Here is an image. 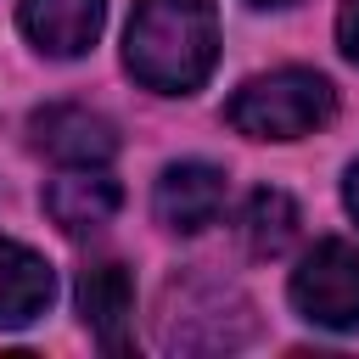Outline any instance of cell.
Returning a JSON list of instances; mask_svg holds the SVG:
<instances>
[{"label": "cell", "instance_id": "obj_1", "mask_svg": "<svg viewBox=\"0 0 359 359\" xmlns=\"http://www.w3.org/2000/svg\"><path fill=\"white\" fill-rule=\"evenodd\" d=\"M219 62L213 0H140L123 28V67L157 95H191Z\"/></svg>", "mask_w": 359, "mask_h": 359}, {"label": "cell", "instance_id": "obj_2", "mask_svg": "<svg viewBox=\"0 0 359 359\" xmlns=\"http://www.w3.org/2000/svg\"><path fill=\"white\" fill-rule=\"evenodd\" d=\"M224 118L247 140H303L337 118V90L314 67H275L247 79L224 101Z\"/></svg>", "mask_w": 359, "mask_h": 359}, {"label": "cell", "instance_id": "obj_3", "mask_svg": "<svg viewBox=\"0 0 359 359\" xmlns=\"http://www.w3.org/2000/svg\"><path fill=\"white\" fill-rule=\"evenodd\" d=\"M292 303L325 331H359V247L337 236L314 241L292 269Z\"/></svg>", "mask_w": 359, "mask_h": 359}, {"label": "cell", "instance_id": "obj_4", "mask_svg": "<svg viewBox=\"0 0 359 359\" xmlns=\"http://www.w3.org/2000/svg\"><path fill=\"white\" fill-rule=\"evenodd\" d=\"M252 337V309L236 303V292L208 286V303H196V286H168V314H157V342L180 353H219L241 348Z\"/></svg>", "mask_w": 359, "mask_h": 359}, {"label": "cell", "instance_id": "obj_5", "mask_svg": "<svg viewBox=\"0 0 359 359\" xmlns=\"http://www.w3.org/2000/svg\"><path fill=\"white\" fill-rule=\"evenodd\" d=\"M28 135H34V151H45V157L62 163V168H101V163L118 157V129H112L101 112L73 107V101L39 107V112L28 118Z\"/></svg>", "mask_w": 359, "mask_h": 359}, {"label": "cell", "instance_id": "obj_6", "mask_svg": "<svg viewBox=\"0 0 359 359\" xmlns=\"http://www.w3.org/2000/svg\"><path fill=\"white\" fill-rule=\"evenodd\" d=\"M79 320L90 325V337L107 353H129V331H135V280L118 258H95L79 269Z\"/></svg>", "mask_w": 359, "mask_h": 359}, {"label": "cell", "instance_id": "obj_7", "mask_svg": "<svg viewBox=\"0 0 359 359\" xmlns=\"http://www.w3.org/2000/svg\"><path fill=\"white\" fill-rule=\"evenodd\" d=\"M224 208V168L213 163H168L157 174V191H151V213L157 224L180 230V236H196L219 219Z\"/></svg>", "mask_w": 359, "mask_h": 359}, {"label": "cell", "instance_id": "obj_8", "mask_svg": "<svg viewBox=\"0 0 359 359\" xmlns=\"http://www.w3.org/2000/svg\"><path fill=\"white\" fill-rule=\"evenodd\" d=\"M17 17H22V34L45 56L73 62L95 45V34L107 22V0H17Z\"/></svg>", "mask_w": 359, "mask_h": 359}, {"label": "cell", "instance_id": "obj_9", "mask_svg": "<svg viewBox=\"0 0 359 359\" xmlns=\"http://www.w3.org/2000/svg\"><path fill=\"white\" fill-rule=\"evenodd\" d=\"M123 208V191L107 168H67L45 185V213L56 219V230L67 236H90L101 224H112V213Z\"/></svg>", "mask_w": 359, "mask_h": 359}, {"label": "cell", "instance_id": "obj_10", "mask_svg": "<svg viewBox=\"0 0 359 359\" xmlns=\"http://www.w3.org/2000/svg\"><path fill=\"white\" fill-rule=\"evenodd\" d=\"M50 297H56L50 264L22 241H0V331L39 320L50 309Z\"/></svg>", "mask_w": 359, "mask_h": 359}, {"label": "cell", "instance_id": "obj_11", "mask_svg": "<svg viewBox=\"0 0 359 359\" xmlns=\"http://www.w3.org/2000/svg\"><path fill=\"white\" fill-rule=\"evenodd\" d=\"M241 247L252 252V258H280L286 247H292V236H297V202L286 196V191H252L247 196V208H241Z\"/></svg>", "mask_w": 359, "mask_h": 359}, {"label": "cell", "instance_id": "obj_12", "mask_svg": "<svg viewBox=\"0 0 359 359\" xmlns=\"http://www.w3.org/2000/svg\"><path fill=\"white\" fill-rule=\"evenodd\" d=\"M337 45H342L348 62H359V0H342V11H337Z\"/></svg>", "mask_w": 359, "mask_h": 359}, {"label": "cell", "instance_id": "obj_13", "mask_svg": "<svg viewBox=\"0 0 359 359\" xmlns=\"http://www.w3.org/2000/svg\"><path fill=\"white\" fill-rule=\"evenodd\" d=\"M342 202H348V213L359 219V163L348 168V180H342Z\"/></svg>", "mask_w": 359, "mask_h": 359}, {"label": "cell", "instance_id": "obj_14", "mask_svg": "<svg viewBox=\"0 0 359 359\" xmlns=\"http://www.w3.org/2000/svg\"><path fill=\"white\" fill-rule=\"evenodd\" d=\"M247 6H297V0H247Z\"/></svg>", "mask_w": 359, "mask_h": 359}]
</instances>
